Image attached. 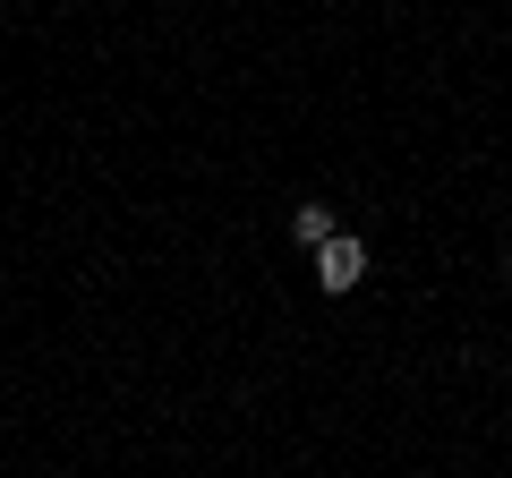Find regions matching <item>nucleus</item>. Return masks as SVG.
I'll list each match as a JSON object with an SVG mask.
<instances>
[{
    "label": "nucleus",
    "mask_w": 512,
    "mask_h": 478,
    "mask_svg": "<svg viewBox=\"0 0 512 478\" xmlns=\"http://www.w3.org/2000/svg\"><path fill=\"white\" fill-rule=\"evenodd\" d=\"M316 282H325V299L359 291V282H367V239L359 231H333L325 248H316Z\"/></svg>",
    "instance_id": "obj_1"
},
{
    "label": "nucleus",
    "mask_w": 512,
    "mask_h": 478,
    "mask_svg": "<svg viewBox=\"0 0 512 478\" xmlns=\"http://www.w3.org/2000/svg\"><path fill=\"white\" fill-rule=\"evenodd\" d=\"M333 231H342V222H333V205H291V239H299V248H308V257H316V248H325Z\"/></svg>",
    "instance_id": "obj_2"
},
{
    "label": "nucleus",
    "mask_w": 512,
    "mask_h": 478,
    "mask_svg": "<svg viewBox=\"0 0 512 478\" xmlns=\"http://www.w3.org/2000/svg\"><path fill=\"white\" fill-rule=\"evenodd\" d=\"M504 282H512V257H504Z\"/></svg>",
    "instance_id": "obj_3"
}]
</instances>
